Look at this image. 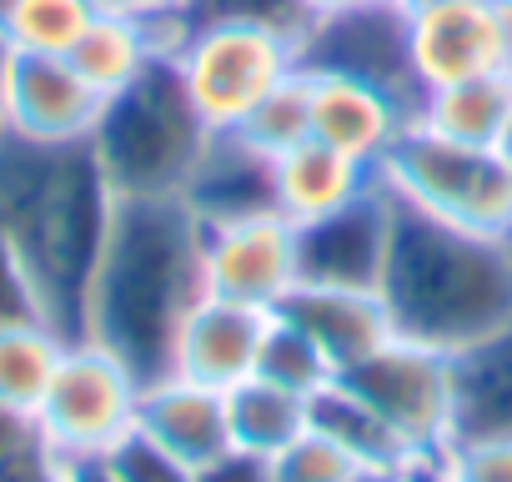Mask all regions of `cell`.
<instances>
[{
  "label": "cell",
  "mask_w": 512,
  "mask_h": 482,
  "mask_svg": "<svg viewBox=\"0 0 512 482\" xmlns=\"http://www.w3.org/2000/svg\"><path fill=\"white\" fill-rule=\"evenodd\" d=\"M206 297V226L181 196H116L86 292L81 337L116 352L141 382L171 372V347Z\"/></svg>",
  "instance_id": "6da1fadb"
},
{
  "label": "cell",
  "mask_w": 512,
  "mask_h": 482,
  "mask_svg": "<svg viewBox=\"0 0 512 482\" xmlns=\"http://www.w3.org/2000/svg\"><path fill=\"white\" fill-rule=\"evenodd\" d=\"M111 211L116 191L91 141L36 146L11 131L0 136V231L11 236L41 317L71 342L81 337Z\"/></svg>",
  "instance_id": "7a4b0ae2"
},
{
  "label": "cell",
  "mask_w": 512,
  "mask_h": 482,
  "mask_svg": "<svg viewBox=\"0 0 512 482\" xmlns=\"http://www.w3.org/2000/svg\"><path fill=\"white\" fill-rule=\"evenodd\" d=\"M392 201V247L377 292L397 337L457 357L512 327V236L452 226L432 211H417L397 191Z\"/></svg>",
  "instance_id": "3957f363"
},
{
  "label": "cell",
  "mask_w": 512,
  "mask_h": 482,
  "mask_svg": "<svg viewBox=\"0 0 512 482\" xmlns=\"http://www.w3.org/2000/svg\"><path fill=\"white\" fill-rule=\"evenodd\" d=\"M211 136L166 51L126 91L106 96L91 151L116 196H181Z\"/></svg>",
  "instance_id": "277c9868"
},
{
  "label": "cell",
  "mask_w": 512,
  "mask_h": 482,
  "mask_svg": "<svg viewBox=\"0 0 512 482\" xmlns=\"http://www.w3.org/2000/svg\"><path fill=\"white\" fill-rule=\"evenodd\" d=\"M382 181L417 211L452 226L512 236V171L492 146H462L412 121L387 151Z\"/></svg>",
  "instance_id": "5b68a950"
},
{
  "label": "cell",
  "mask_w": 512,
  "mask_h": 482,
  "mask_svg": "<svg viewBox=\"0 0 512 482\" xmlns=\"http://www.w3.org/2000/svg\"><path fill=\"white\" fill-rule=\"evenodd\" d=\"M141 377L91 337L66 342V357L31 417L36 442L56 462H86L111 452L141 412Z\"/></svg>",
  "instance_id": "8992f818"
},
{
  "label": "cell",
  "mask_w": 512,
  "mask_h": 482,
  "mask_svg": "<svg viewBox=\"0 0 512 482\" xmlns=\"http://www.w3.org/2000/svg\"><path fill=\"white\" fill-rule=\"evenodd\" d=\"M171 66L211 131H231L302 61L297 41L262 26H191L171 41Z\"/></svg>",
  "instance_id": "52a82bcc"
},
{
  "label": "cell",
  "mask_w": 512,
  "mask_h": 482,
  "mask_svg": "<svg viewBox=\"0 0 512 482\" xmlns=\"http://www.w3.org/2000/svg\"><path fill=\"white\" fill-rule=\"evenodd\" d=\"M337 377L407 442V452L417 462L442 457V447L452 442V422H457L452 352L412 342V337H392L372 357H362L357 367H347Z\"/></svg>",
  "instance_id": "ba28073f"
},
{
  "label": "cell",
  "mask_w": 512,
  "mask_h": 482,
  "mask_svg": "<svg viewBox=\"0 0 512 482\" xmlns=\"http://www.w3.org/2000/svg\"><path fill=\"white\" fill-rule=\"evenodd\" d=\"M297 61L302 71H332V76L367 81L417 116L422 86L412 71V31H407L402 0H377V6H357V11H322Z\"/></svg>",
  "instance_id": "9c48e42d"
},
{
  "label": "cell",
  "mask_w": 512,
  "mask_h": 482,
  "mask_svg": "<svg viewBox=\"0 0 512 482\" xmlns=\"http://www.w3.org/2000/svg\"><path fill=\"white\" fill-rule=\"evenodd\" d=\"M206 226V292L277 312L287 292L302 282L297 226L282 211H251Z\"/></svg>",
  "instance_id": "30bf717a"
},
{
  "label": "cell",
  "mask_w": 512,
  "mask_h": 482,
  "mask_svg": "<svg viewBox=\"0 0 512 482\" xmlns=\"http://www.w3.org/2000/svg\"><path fill=\"white\" fill-rule=\"evenodd\" d=\"M106 96L71 66V56H31L6 51V81H0V111L6 131L36 146H81L101 121Z\"/></svg>",
  "instance_id": "8fae6325"
},
{
  "label": "cell",
  "mask_w": 512,
  "mask_h": 482,
  "mask_svg": "<svg viewBox=\"0 0 512 482\" xmlns=\"http://www.w3.org/2000/svg\"><path fill=\"white\" fill-rule=\"evenodd\" d=\"M392 211H397V201H392L387 181H377L342 211L297 226L302 282L382 287V267H387V247H392Z\"/></svg>",
  "instance_id": "7c38bea8"
},
{
  "label": "cell",
  "mask_w": 512,
  "mask_h": 482,
  "mask_svg": "<svg viewBox=\"0 0 512 482\" xmlns=\"http://www.w3.org/2000/svg\"><path fill=\"white\" fill-rule=\"evenodd\" d=\"M267 317L272 312H262V307H246V302L206 292L191 307V317L181 322V332H176L171 372L231 392L236 382H246L256 372V352H262V337H267Z\"/></svg>",
  "instance_id": "4fadbf2b"
},
{
  "label": "cell",
  "mask_w": 512,
  "mask_h": 482,
  "mask_svg": "<svg viewBox=\"0 0 512 482\" xmlns=\"http://www.w3.org/2000/svg\"><path fill=\"white\" fill-rule=\"evenodd\" d=\"M307 91H312V141H322V146H332L372 171H382L387 151L412 126V111L367 81L307 71Z\"/></svg>",
  "instance_id": "5bb4252c"
},
{
  "label": "cell",
  "mask_w": 512,
  "mask_h": 482,
  "mask_svg": "<svg viewBox=\"0 0 512 482\" xmlns=\"http://www.w3.org/2000/svg\"><path fill=\"white\" fill-rule=\"evenodd\" d=\"M277 312H282L287 322H297V327L322 347V357H327L337 372L357 367L362 357H372L382 342L397 337L392 312H387V302H382L377 287H322V282H297Z\"/></svg>",
  "instance_id": "9a60e30c"
},
{
  "label": "cell",
  "mask_w": 512,
  "mask_h": 482,
  "mask_svg": "<svg viewBox=\"0 0 512 482\" xmlns=\"http://www.w3.org/2000/svg\"><path fill=\"white\" fill-rule=\"evenodd\" d=\"M412 31V71L417 86H452L497 71V36L487 0H442V6L407 11Z\"/></svg>",
  "instance_id": "2e32d148"
},
{
  "label": "cell",
  "mask_w": 512,
  "mask_h": 482,
  "mask_svg": "<svg viewBox=\"0 0 512 482\" xmlns=\"http://www.w3.org/2000/svg\"><path fill=\"white\" fill-rule=\"evenodd\" d=\"M136 427L146 437H156L166 452H176L181 462L201 467L216 452L231 447V417H226V392L191 382V377H156L141 387V412Z\"/></svg>",
  "instance_id": "e0dca14e"
},
{
  "label": "cell",
  "mask_w": 512,
  "mask_h": 482,
  "mask_svg": "<svg viewBox=\"0 0 512 482\" xmlns=\"http://www.w3.org/2000/svg\"><path fill=\"white\" fill-rule=\"evenodd\" d=\"M377 181H382V171H372V166H362V161H352L312 136L272 161V196L292 226H307L317 216L342 211L347 201H357Z\"/></svg>",
  "instance_id": "ac0fdd59"
},
{
  "label": "cell",
  "mask_w": 512,
  "mask_h": 482,
  "mask_svg": "<svg viewBox=\"0 0 512 482\" xmlns=\"http://www.w3.org/2000/svg\"><path fill=\"white\" fill-rule=\"evenodd\" d=\"M181 201L201 221H231V216H251V211H277L272 156L246 146L236 131H216L211 146H206V156L196 161Z\"/></svg>",
  "instance_id": "d6986e66"
},
{
  "label": "cell",
  "mask_w": 512,
  "mask_h": 482,
  "mask_svg": "<svg viewBox=\"0 0 512 482\" xmlns=\"http://www.w3.org/2000/svg\"><path fill=\"white\" fill-rule=\"evenodd\" d=\"M457 367V422L452 442H512V327L482 337L452 357Z\"/></svg>",
  "instance_id": "ffe728a7"
},
{
  "label": "cell",
  "mask_w": 512,
  "mask_h": 482,
  "mask_svg": "<svg viewBox=\"0 0 512 482\" xmlns=\"http://www.w3.org/2000/svg\"><path fill=\"white\" fill-rule=\"evenodd\" d=\"M166 51H171V46H166L161 21L101 11V16L86 26V36L71 46V66H76L101 96H116V91H126L151 61H161Z\"/></svg>",
  "instance_id": "44dd1931"
},
{
  "label": "cell",
  "mask_w": 512,
  "mask_h": 482,
  "mask_svg": "<svg viewBox=\"0 0 512 482\" xmlns=\"http://www.w3.org/2000/svg\"><path fill=\"white\" fill-rule=\"evenodd\" d=\"M507 111H512V81L502 71H487V76H472V81L422 91L412 121L427 126L432 136H447V141H462V146H497Z\"/></svg>",
  "instance_id": "7402d4cb"
},
{
  "label": "cell",
  "mask_w": 512,
  "mask_h": 482,
  "mask_svg": "<svg viewBox=\"0 0 512 482\" xmlns=\"http://www.w3.org/2000/svg\"><path fill=\"white\" fill-rule=\"evenodd\" d=\"M66 332H56L46 317H16L0 322V407L16 417H36L61 357H66Z\"/></svg>",
  "instance_id": "603a6c76"
},
{
  "label": "cell",
  "mask_w": 512,
  "mask_h": 482,
  "mask_svg": "<svg viewBox=\"0 0 512 482\" xmlns=\"http://www.w3.org/2000/svg\"><path fill=\"white\" fill-rule=\"evenodd\" d=\"M226 417H231V447L277 457L287 442H297L312 427V402L267 377H246L226 392Z\"/></svg>",
  "instance_id": "cb8c5ba5"
},
{
  "label": "cell",
  "mask_w": 512,
  "mask_h": 482,
  "mask_svg": "<svg viewBox=\"0 0 512 482\" xmlns=\"http://www.w3.org/2000/svg\"><path fill=\"white\" fill-rule=\"evenodd\" d=\"M312 427L317 432H327L342 452H352L362 467H407V462H417L412 452H407V442L342 382V377H332L317 397H312Z\"/></svg>",
  "instance_id": "d4e9b609"
},
{
  "label": "cell",
  "mask_w": 512,
  "mask_h": 482,
  "mask_svg": "<svg viewBox=\"0 0 512 482\" xmlns=\"http://www.w3.org/2000/svg\"><path fill=\"white\" fill-rule=\"evenodd\" d=\"M96 16V0H0V41H6V51L71 56V46Z\"/></svg>",
  "instance_id": "484cf974"
},
{
  "label": "cell",
  "mask_w": 512,
  "mask_h": 482,
  "mask_svg": "<svg viewBox=\"0 0 512 482\" xmlns=\"http://www.w3.org/2000/svg\"><path fill=\"white\" fill-rule=\"evenodd\" d=\"M312 21H317L312 0H186L171 21H161V31H166V46H171L191 26H262V31L297 41V51H302Z\"/></svg>",
  "instance_id": "4316f807"
},
{
  "label": "cell",
  "mask_w": 512,
  "mask_h": 482,
  "mask_svg": "<svg viewBox=\"0 0 512 482\" xmlns=\"http://www.w3.org/2000/svg\"><path fill=\"white\" fill-rule=\"evenodd\" d=\"M246 146H256L262 156H282L292 146H302L312 136V91H307V71L297 66L277 91H267L236 126H231Z\"/></svg>",
  "instance_id": "83f0119b"
},
{
  "label": "cell",
  "mask_w": 512,
  "mask_h": 482,
  "mask_svg": "<svg viewBox=\"0 0 512 482\" xmlns=\"http://www.w3.org/2000/svg\"><path fill=\"white\" fill-rule=\"evenodd\" d=\"M251 377H267V382H277V387H287V392H297V397H317L332 377H337V367L322 357V347L297 327V322H287L282 312H272L267 317V337H262V352H256V372Z\"/></svg>",
  "instance_id": "f1b7e54d"
},
{
  "label": "cell",
  "mask_w": 512,
  "mask_h": 482,
  "mask_svg": "<svg viewBox=\"0 0 512 482\" xmlns=\"http://www.w3.org/2000/svg\"><path fill=\"white\" fill-rule=\"evenodd\" d=\"M272 462H277V482H347L362 472V462L352 452H342L317 427H307L297 442H287Z\"/></svg>",
  "instance_id": "f546056e"
},
{
  "label": "cell",
  "mask_w": 512,
  "mask_h": 482,
  "mask_svg": "<svg viewBox=\"0 0 512 482\" xmlns=\"http://www.w3.org/2000/svg\"><path fill=\"white\" fill-rule=\"evenodd\" d=\"M101 462H106V472L116 482H196V467L181 462L176 452H166L141 427H131L111 452H101Z\"/></svg>",
  "instance_id": "4dcf8cb0"
},
{
  "label": "cell",
  "mask_w": 512,
  "mask_h": 482,
  "mask_svg": "<svg viewBox=\"0 0 512 482\" xmlns=\"http://www.w3.org/2000/svg\"><path fill=\"white\" fill-rule=\"evenodd\" d=\"M442 467L452 482H512V442H447Z\"/></svg>",
  "instance_id": "1f68e13d"
},
{
  "label": "cell",
  "mask_w": 512,
  "mask_h": 482,
  "mask_svg": "<svg viewBox=\"0 0 512 482\" xmlns=\"http://www.w3.org/2000/svg\"><path fill=\"white\" fill-rule=\"evenodd\" d=\"M196 482H277V462L267 452H246V447H226L211 462L196 467Z\"/></svg>",
  "instance_id": "d6a6232c"
},
{
  "label": "cell",
  "mask_w": 512,
  "mask_h": 482,
  "mask_svg": "<svg viewBox=\"0 0 512 482\" xmlns=\"http://www.w3.org/2000/svg\"><path fill=\"white\" fill-rule=\"evenodd\" d=\"M16 317H41V307L31 297V282L21 272V257L11 247V236L0 231V322H16Z\"/></svg>",
  "instance_id": "836d02e7"
},
{
  "label": "cell",
  "mask_w": 512,
  "mask_h": 482,
  "mask_svg": "<svg viewBox=\"0 0 512 482\" xmlns=\"http://www.w3.org/2000/svg\"><path fill=\"white\" fill-rule=\"evenodd\" d=\"M101 11H116V16H141V21H171L186 0H96Z\"/></svg>",
  "instance_id": "e575fe53"
},
{
  "label": "cell",
  "mask_w": 512,
  "mask_h": 482,
  "mask_svg": "<svg viewBox=\"0 0 512 482\" xmlns=\"http://www.w3.org/2000/svg\"><path fill=\"white\" fill-rule=\"evenodd\" d=\"M31 442H36V427H31L26 417H16V412L0 407V467H6L16 452H26Z\"/></svg>",
  "instance_id": "d590c367"
},
{
  "label": "cell",
  "mask_w": 512,
  "mask_h": 482,
  "mask_svg": "<svg viewBox=\"0 0 512 482\" xmlns=\"http://www.w3.org/2000/svg\"><path fill=\"white\" fill-rule=\"evenodd\" d=\"M492 6V36H497V71L512 81V0H487Z\"/></svg>",
  "instance_id": "8d00e7d4"
},
{
  "label": "cell",
  "mask_w": 512,
  "mask_h": 482,
  "mask_svg": "<svg viewBox=\"0 0 512 482\" xmlns=\"http://www.w3.org/2000/svg\"><path fill=\"white\" fill-rule=\"evenodd\" d=\"M56 482H116V477L106 472L101 457H86V462H61V477Z\"/></svg>",
  "instance_id": "74e56055"
},
{
  "label": "cell",
  "mask_w": 512,
  "mask_h": 482,
  "mask_svg": "<svg viewBox=\"0 0 512 482\" xmlns=\"http://www.w3.org/2000/svg\"><path fill=\"white\" fill-rule=\"evenodd\" d=\"M402 482H452V477H447L442 457H422V462H407Z\"/></svg>",
  "instance_id": "f35d334b"
},
{
  "label": "cell",
  "mask_w": 512,
  "mask_h": 482,
  "mask_svg": "<svg viewBox=\"0 0 512 482\" xmlns=\"http://www.w3.org/2000/svg\"><path fill=\"white\" fill-rule=\"evenodd\" d=\"M402 472H407V467H362V472L347 477V482H402Z\"/></svg>",
  "instance_id": "ab89813d"
},
{
  "label": "cell",
  "mask_w": 512,
  "mask_h": 482,
  "mask_svg": "<svg viewBox=\"0 0 512 482\" xmlns=\"http://www.w3.org/2000/svg\"><path fill=\"white\" fill-rule=\"evenodd\" d=\"M317 6V16L322 11H357V6H377V0H312Z\"/></svg>",
  "instance_id": "60d3db41"
},
{
  "label": "cell",
  "mask_w": 512,
  "mask_h": 482,
  "mask_svg": "<svg viewBox=\"0 0 512 482\" xmlns=\"http://www.w3.org/2000/svg\"><path fill=\"white\" fill-rule=\"evenodd\" d=\"M502 161H507V171H512V111H507V126H502V136H497V146H492Z\"/></svg>",
  "instance_id": "b9f144b4"
},
{
  "label": "cell",
  "mask_w": 512,
  "mask_h": 482,
  "mask_svg": "<svg viewBox=\"0 0 512 482\" xmlns=\"http://www.w3.org/2000/svg\"><path fill=\"white\" fill-rule=\"evenodd\" d=\"M0 81H6V41H0ZM0 136H6V111H0Z\"/></svg>",
  "instance_id": "7bdbcfd3"
},
{
  "label": "cell",
  "mask_w": 512,
  "mask_h": 482,
  "mask_svg": "<svg viewBox=\"0 0 512 482\" xmlns=\"http://www.w3.org/2000/svg\"><path fill=\"white\" fill-rule=\"evenodd\" d=\"M407 11H417V6H442V0H402Z\"/></svg>",
  "instance_id": "ee69618b"
}]
</instances>
